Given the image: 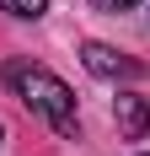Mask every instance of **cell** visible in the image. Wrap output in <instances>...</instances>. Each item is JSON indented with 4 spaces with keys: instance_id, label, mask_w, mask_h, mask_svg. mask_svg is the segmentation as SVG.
<instances>
[{
    "instance_id": "obj_2",
    "label": "cell",
    "mask_w": 150,
    "mask_h": 156,
    "mask_svg": "<svg viewBox=\"0 0 150 156\" xmlns=\"http://www.w3.org/2000/svg\"><path fill=\"white\" fill-rule=\"evenodd\" d=\"M80 65H86L97 81H139L145 76V65L129 59V54L113 48V43H80Z\"/></svg>"
},
{
    "instance_id": "obj_3",
    "label": "cell",
    "mask_w": 150,
    "mask_h": 156,
    "mask_svg": "<svg viewBox=\"0 0 150 156\" xmlns=\"http://www.w3.org/2000/svg\"><path fill=\"white\" fill-rule=\"evenodd\" d=\"M113 119H118V129L129 135V140H150V97L118 92L113 97Z\"/></svg>"
},
{
    "instance_id": "obj_1",
    "label": "cell",
    "mask_w": 150,
    "mask_h": 156,
    "mask_svg": "<svg viewBox=\"0 0 150 156\" xmlns=\"http://www.w3.org/2000/svg\"><path fill=\"white\" fill-rule=\"evenodd\" d=\"M0 81L11 86V97L22 102V108L32 113V119H43L54 135H64V140H80V119H75V92L64 86L48 65L38 59H5L0 65Z\"/></svg>"
},
{
    "instance_id": "obj_5",
    "label": "cell",
    "mask_w": 150,
    "mask_h": 156,
    "mask_svg": "<svg viewBox=\"0 0 150 156\" xmlns=\"http://www.w3.org/2000/svg\"><path fill=\"white\" fill-rule=\"evenodd\" d=\"M97 11H129V5H139V0H91Z\"/></svg>"
},
{
    "instance_id": "obj_4",
    "label": "cell",
    "mask_w": 150,
    "mask_h": 156,
    "mask_svg": "<svg viewBox=\"0 0 150 156\" xmlns=\"http://www.w3.org/2000/svg\"><path fill=\"white\" fill-rule=\"evenodd\" d=\"M0 11H11V16H22V22H38V16L48 11V0H0Z\"/></svg>"
},
{
    "instance_id": "obj_6",
    "label": "cell",
    "mask_w": 150,
    "mask_h": 156,
    "mask_svg": "<svg viewBox=\"0 0 150 156\" xmlns=\"http://www.w3.org/2000/svg\"><path fill=\"white\" fill-rule=\"evenodd\" d=\"M0 140H5V129H0Z\"/></svg>"
},
{
    "instance_id": "obj_7",
    "label": "cell",
    "mask_w": 150,
    "mask_h": 156,
    "mask_svg": "<svg viewBox=\"0 0 150 156\" xmlns=\"http://www.w3.org/2000/svg\"><path fill=\"white\" fill-rule=\"evenodd\" d=\"M139 156H150V151H139Z\"/></svg>"
}]
</instances>
